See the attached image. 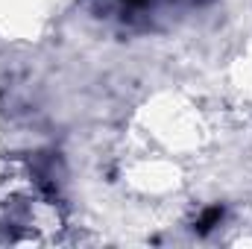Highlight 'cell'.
Here are the masks:
<instances>
[{"instance_id": "1", "label": "cell", "mask_w": 252, "mask_h": 249, "mask_svg": "<svg viewBox=\"0 0 252 249\" xmlns=\"http://www.w3.org/2000/svg\"><path fill=\"white\" fill-rule=\"evenodd\" d=\"M220 217H223V208H208V211L199 217V232H208L214 223H220Z\"/></svg>"}, {"instance_id": "2", "label": "cell", "mask_w": 252, "mask_h": 249, "mask_svg": "<svg viewBox=\"0 0 252 249\" xmlns=\"http://www.w3.org/2000/svg\"><path fill=\"white\" fill-rule=\"evenodd\" d=\"M126 6H144V3H147V0H124Z\"/></svg>"}]
</instances>
